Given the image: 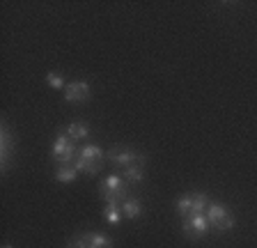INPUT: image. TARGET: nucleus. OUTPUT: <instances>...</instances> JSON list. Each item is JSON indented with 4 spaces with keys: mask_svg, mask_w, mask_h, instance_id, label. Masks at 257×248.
<instances>
[{
    "mask_svg": "<svg viewBox=\"0 0 257 248\" xmlns=\"http://www.w3.org/2000/svg\"><path fill=\"white\" fill-rule=\"evenodd\" d=\"M99 193L106 200V205H122L128 198V182L122 175H108L106 179H101L99 184Z\"/></svg>",
    "mask_w": 257,
    "mask_h": 248,
    "instance_id": "1",
    "label": "nucleus"
},
{
    "mask_svg": "<svg viewBox=\"0 0 257 248\" xmlns=\"http://www.w3.org/2000/svg\"><path fill=\"white\" fill-rule=\"evenodd\" d=\"M103 163V150L99 145H85L80 147L78 154L74 159V166L78 173H87V175H96L101 170Z\"/></svg>",
    "mask_w": 257,
    "mask_h": 248,
    "instance_id": "2",
    "label": "nucleus"
},
{
    "mask_svg": "<svg viewBox=\"0 0 257 248\" xmlns=\"http://www.w3.org/2000/svg\"><path fill=\"white\" fill-rule=\"evenodd\" d=\"M204 214H207V221H209V225L214 227V230L227 232V230L234 227V216H232V211L227 209V207L218 205V202H209V207H207Z\"/></svg>",
    "mask_w": 257,
    "mask_h": 248,
    "instance_id": "3",
    "label": "nucleus"
},
{
    "mask_svg": "<svg viewBox=\"0 0 257 248\" xmlns=\"http://www.w3.org/2000/svg\"><path fill=\"white\" fill-rule=\"evenodd\" d=\"M209 207V198L204 193H193V195H184L177 200V211L186 218L191 214H204Z\"/></svg>",
    "mask_w": 257,
    "mask_h": 248,
    "instance_id": "4",
    "label": "nucleus"
},
{
    "mask_svg": "<svg viewBox=\"0 0 257 248\" xmlns=\"http://www.w3.org/2000/svg\"><path fill=\"white\" fill-rule=\"evenodd\" d=\"M51 154H53V159L62 166V163H74L76 159V143L71 141L67 134H60L58 138H55L53 147H51Z\"/></svg>",
    "mask_w": 257,
    "mask_h": 248,
    "instance_id": "5",
    "label": "nucleus"
},
{
    "mask_svg": "<svg viewBox=\"0 0 257 248\" xmlns=\"http://www.w3.org/2000/svg\"><path fill=\"white\" fill-rule=\"evenodd\" d=\"M211 225L207 221V214H191L184 218V234L188 239H202L209 234Z\"/></svg>",
    "mask_w": 257,
    "mask_h": 248,
    "instance_id": "6",
    "label": "nucleus"
},
{
    "mask_svg": "<svg viewBox=\"0 0 257 248\" xmlns=\"http://www.w3.org/2000/svg\"><path fill=\"white\" fill-rule=\"evenodd\" d=\"M108 157L112 159V161L117 163V166L122 168H128L131 163L140 161V159H145V154H140V152L131 150V147H124V145H115L110 152H108Z\"/></svg>",
    "mask_w": 257,
    "mask_h": 248,
    "instance_id": "7",
    "label": "nucleus"
},
{
    "mask_svg": "<svg viewBox=\"0 0 257 248\" xmlns=\"http://www.w3.org/2000/svg\"><path fill=\"white\" fill-rule=\"evenodd\" d=\"M64 99L69 103H85L90 99V83L87 81H74L64 87Z\"/></svg>",
    "mask_w": 257,
    "mask_h": 248,
    "instance_id": "8",
    "label": "nucleus"
},
{
    "mask_svg": "<svg viewBox=\"0 0 257 248\" xmlns=\"http://www.w3.org/2000/svg\"><path fill=\"white\" fill-rule=\"evenodd\" d=\"M145 159H140V161H136V163H131L128 168H124V179H126L128 184H140L143 182V177H145Z\"/></svg>",
    "mask_w": 257,
    "mask_h": 248,
    "instance_id": "9",
    "label": "nucleus"
},
{
    "mask_svg": "<svg viewBox=\"0 0 257 248\" xmlns=\"http://www.w3.org/2000/svg\"><path fill=\"white\" fill-rule=\"evenodd\" d=\"M83 241H85L87 248H112V241L106 237V234H99V232H85L80 234Z\"/></svg>",
    "mask_w": 257,
    "mask_h": 248,
    "instance_id": "10",
    "label": "nucleus"
},
{
    "mask_svg": "<svg viewBox=\"0 0 257 248\" xmlns=\"http://www.w3.org/2000/svg\"><path fill=\"white\" fill-rule=\"evenodd\" d=\"M12 136H10V129H7V124L0 127V152H3V168H7V159L12 154Z\"/></svg>",
    "mask_w": 257,
    "mask_h": 248,
    "instance_id": "11",
    "label": "nucleus"
},
{
    "mask_svg": "<svg viewBox=\"0 0 257 248\" xmlns=\"http://www.w3.org/2000/svg\"><path fill=\"white\" fill-rule=\"evenodd\" d=\"M67 136H69L74 143L85 141L87 136H90V127H87L85 122H71L69 127H67Z\"/></svg>",
    "mask_w": 257,
    "mask_h": 248,
    "instance_id": "12",
    "label": "nucleus"
},
{
    "mask_svg": "<svg viewBox=\"0 0 257 248\" xmlns=\"http://www.w3.org/2000/svg\"><path fill=\"white\" fill-rule=\"evenodd\" d=\"M76 177H78V170H76L74 163H62V166H58V170H55V179L62 184L74 182Z\"/></svg>",
    "mask_w": 257,
    "mask_h": 248,
    "instance_id": "13",
    "label": "nucleus"
},
{
    "mask_svg": "<svg viewBox=\"0 0 257 248\" xmlns=\"http://www.w3.org/2000/svg\"><path fill=\"white\" fill-rule=\"evenodd\" d=\"M122 214L126 216V218H138L140 214H143V205H140L138 198H126L122 202Z\"/></svg>",
    "mask_w": 257,
    "mask_h": 248,
    "instance_id": "14",
    "label": "nucleus"
},
{
    "mask_svg": "<svg viewBox=\"0 0 257 248\" xmlns=\"http://www.w3.org/2000/svg\"><path fill=\"white\" fill-rule=\"evenodd\" d=\"M122 205H106V209H103V218H106V223H110V225H117L119 221H122Z\"/></svg>",
    "mask_w": 257,
    "mask_h": 248,
    "instance_id": "15",
    "label": "nucleus"
},
{
    "mask_svg": "<svg viewBox=\"0 0 257 248\" xmlns=\"http://www.w3.org/2000/svg\"><path fill=\"white\" fill-rule=\"evenodd\" d=\"M46 83H48V87H53V90H64V87H67L64 78L60 74H55V71H51V74L46 76Z\"/></svg>",
    "mask_w": 257,
    "mask_h": 248,
    "instance_id": "16",
    "label": "nucleus"
},
{
    "mask_svg": "<svg viewBox=\"0 0 257 248\" xmlns=\"http://www.w3.org/2000/svg\"><path fill=\"white\" fill-rule=\"evenodd\" d=\"M64 248H87V246H85V241H83V237L78 234V237H74L71 241H67V246Z\"/></svg>",
    "mask_w": 257,
    "mask_h": 248,
    "instance_id": "17",
    "label": "nucleus"
},
{
    "mask_svg": "<svg viewBox=\"0 0 257 248\" xmlns=\"http://www.w3.org/2000/svg\"><path fill=\"white\" fill-rule=\"evenodd\" d=\"M3 248H12V246H10V243H5V246H3Z\"/></svg>",
    "mask_w": 257,
    "mask_h": 248,
    "instance_id": "18",
    "label": "nucleus"
}]
</instances>
